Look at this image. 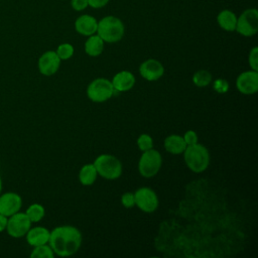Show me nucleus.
<instances>
[{"mask_svg": "<svg viewBox=\"0 0 258 258\" xmlns=\"http://www.w3.org/2000/svg\"><path fill=\"white\" fill-rule=\"evenodd\" d=\"M48 245L57 256H71L80 249L82 234L76 227L59 226L50 232Z\"/></svg>", "mask_w": 258, "mask_h": 258, "instance_id": "nucleus-1", "label": "nucleus"}, {"mask_svg": "<svg viewBox=\"0 0 258 258\" xmlns=\"http://www.w3.org/2000/svg\"><path fill=\"white\" fill-rule=\"evenodd\" d=\"M96 33L104 40V42L114 43L123 38L125 27L121 19L116 16L108 15L98 21Z\"/></svg>", "mask_w": 258, "mask_h": 258, "instance_id": "nucleus-2", "label": "nucleus"}, {"mask_svg": "<svg viewBox=\"0 0 258 258\" xmlns=\"http://www.w3.org/2000/svg\"><path fill=\"white\" fill-rule=\"evenodd\" d=\"M183 153V158L187 167L194 172L205 171L210 163V153L207 147L196 143L186 145Z\"/></svg>", "mask_w": 258, "mask_h": 258, "instance_id": "nucleus-3", "label": "nucleus"}, {"mask_svg": "<svg viewBox=\"0 0 258 258\" xmlns=\"http://www.w3.org/2000/svg\"><path fill=\"white\" fill-rule=\"evenodd\" d=\"M93 164L98 174L106 179H117L122 174L121 161L113 155L101 154Z\"/></svg>", "mask_w": 258, "mask_h": 258, "instance_id": "nucleus-4", "label": "nucleus"}, {"mask_svg": "<svg viewBox=\"0 0 258 258\" xmlns=\"http://www.w3.org/2000/svg\"><path fill=\"white\" fill-rule=\"evenodd\" d=\"M162 164L161 154L151 148L143 151L138 162V170L143 177H153L160 169Z\"/></svg>", "mask_w": 258, "mask_h": 258, "instance_id": "nucleus-5", "label": "nucleus"}, {"mask_svg": "<svg viewBox=\"0 0 258 258\" xmlns=\"http://www.w3.org/2000/svg\"><path fill=\"white\" fill-rule=\"evenodd\" d=\"M115 90L111 81L105 78H98L92 81L87 88L88 98L96 103H102L109 100Z\"/></svg>", "mask_w": 258, "mask_h": 258, "instance_id": "nucleus-6", "label": "nucleus"}, {"mask_svg": "<svg viewBox=\"0 0 258 258\" xmlns=\"http://www.w3.org/2000/svg\"><path fill=\"white\" fill-rule=\"evenodd\" d=\"M239 34L250 37L258 31V11L256 8H249L237 17L236 29Z\"/></svg>", "mask_w": 258, "mask_h": 258, "instance_id": "nucleus-7", "label": "nucleus"}, {"mask_svg": "<svg viewBox=\"0 0 258 258\" xmlns=\"http://www.w3.org/2000/svg\"><path fill=\"white\" fill-rule=\"evenodd\" d=\"M31 228V221L25 213L17 212L8 217L6 231L13 238H21Z\"/></svg>", "mask_w": 258, "mask_h": 258, "instance_id": "nucleus-8", "label": "nucleus"}, {"mask_svg": "<svg viewBox=\"0 0 258 258\" xmlns=\"http://www.w3.org/2000/svg\"><path fill=\"white\" fill-rule=\"evenodd\" d=\"M135 205L145 213H152L158 207V198L149 187H140L134 192Z\"/></svg>", "mask_w": 258, "mask_h": 258, "instance_id": "nucleus-9", "label": "nucleus"}, {"mask_svg": "<svg viewBox=\"0 0 258 258\" xmlns=\"http://www.w3.org/2000/svg\"><path fill=\"white\" fill-rule=\"evenodd\" d=\"M236 86L242 94H255L258 91V72L250 70L240 74L236 80Z\"/></svg>", "mask_w": 258, "mask_h": 258, "instance_id": "nucleus-10", "label": "nucleus"}, {"mask_svg": "<svg viewBox=\"0 0 258 258\" xmlns=\"http://www.w3.org/2000/svg\"><path fill=\"white\" fill-rule=\"evenodd\" d=\"M22 207L21 197L13 191L0 194V214L10 217L20 211Z\"/></svg>", "mask_w": 258, "mask_h": 258, "instance_id": "nucleus-11", "label": "nucleus"}, {"mask_svg": "<svg viewBox=\"0 0 258 258\" xmlns=\"http://www.w3.org/2000/svg\"><path fill=\"white\" fill-rule=\"evenodd\" d=\"M38 70L43 76H52L54 75L60 66V58L53 50L45 51L38 58Z\"/></svg>", "mask_w": 258, "mask_h": 258, "instance_id": "nucleus-12", "label": "nucleus"}, {"mask_svg": "<svg viewBox=\"0 0 258 258\" xmlns=\"http://www.w3.org/2000/svg\"><path fill=\"white\" fill-rule=\"evenodd\" d=\"M139 73L141 77L147 81H156L162 77L164 68L157 59L149 58L140 64Z\"/></svg>", "mask_w": 258, "mask_h": 258, "instance_id": "nucleus-13", "label": "nucleus"}, {"mask_svg": "<svg viewBox=\"0 0 258 258\" xmlns=\"http://www.w3.org/2000/svg\"><path fill=\"white\" fill-rule=\"evenodd\" d=\"M97 19L89 14H83L79 16L75 21L76 31L84 36H90L95 34L97 32Z\"/></svg>", "mask_w": 258, "mask_h": 258, "instance_id": "nucleus-14", "label": "nucleus"}, {"mask_svg": "<svg viewBox=\"0 0 258 258\" xmlns=\"http://www.w3.org/2000/svg\"><path fill=\"white\" fill-rule=\"evenodd\" d=\"M111 83L115 91L127 92L133 88L135 84V77L129 71H121L113 77Z\"/></svg>", "mask_w": 258, "mask_h": 258, "instance_id": "nucleus-15", "label": "nucleus"}, {"mask_svg": "<svg viewBox=\"0 0 258 258\" xmlns=\"http://www.w3.org/2000/svg\"><path fill=\"white\" fill-rule=\"evenodd\" d=\"M49 235L50 231H48V229L37 226L34 228H30L25 236L27 243L32 247H36L39 245L47 244L49 240Z\"/></svg>", "mask_w": 258, "mask_h": 258, "instance_id": "nucleus-16", "label": "nucleus"}, {"mask_svg": "<svg viewBox=\"0 0 258 258\" xmlns=\"http://www.w3.org/2000/svg\"><path fill=\"white\" fill-rule=\"evenodd\" d=\"M186 147V143L184 139L180 135L172 134L165 138L164 140V148L167 152L171 154H180L184 151Z\"/></svg>", "mask_w": 258, "mask_h": 258, "instance_id": "nucleus-17", "label": "nucleus"}, {"mask_svg": "<svg viewBox=\"0 0 258 258\" xmlns=\"http://www.w3.org/2000/svg\"><path fill=\"white\" fill-rule=\"evenodd\" d=\"M217 22L222 29L226 31H234L236 29L237 16L233 11L224 9L218 14Z\"/></svg>", "mask_w": 258, "mask_h": 258, "instance_id": "nucleus-18", "label": "nucleus"}, {"mask_svg": "<svg viewBox=\"0 0 258 258\" xmlns=\"http://www.w3.org/2000/svg\"><path fill=\"white\" fill-rule=\"evenodd\" d=\"M104 43V40L98 34L90 35L85 42V51L90 56H98L103 52Z\"/></svg>", "mask_w": 258, "mask_h": 258, "instance_id": "nucleus-19", "label": "nucleus"}, {"mask_svg": "<svg viewBox=\"0 0 258 258\" xmlns=\"http://www.w3.org/2000/svg\"><path fill=\"white\" fill-rule=\"evenodd\" d=\"M98 172L94 164H85L79 172V180L84 185H91L95 182Z\"/></svg>", "mask_w": 258, "mask_h": 258, "instance_id": "nucleus-20", "label": "nucleus"}, {"mask_svg": "<svg viewBox=\"0 0 258 258\" xmlns=\"http://www.w3.org/2000/svg\"><path fill=\"white\" fill-rule=\"evenodd\" d=\"M25 214L27 215V217L29 218L31 223H37L44 217L45 210H44L43 206H41L40 204L35 203V204L30 205L27 208Z\"/></svg>", "mask_w": 258, "mask_h": 258, "instance_id": "nucleus-21", "label": "nucleus"}, {"mask_svg": "<svg viewBox=\"0 0 258 258\" xmlns=\"http://www.w3.org/2000/svg\"><path fill=\"white\" fill-rule=\"evenodd\" d=\"M192 82L197 87H206L212 82V75L206 70H200L192 76Z\"/></svg>", "mask_w": 258, "mask_h": 258, "instance_id": "nucleus-22", "label": "nucleus"}, {"mask_svg": "<svg viewBox=\"0 0 258 258\" xmlns=\"http://www.w3.org/2000/svg\"><path fill=\"white\" fill-rule=\"evenodd\" d=\"M53 256H54V253L50 248V246L47 244L34 247V249L30 254L31 258H53Z\"/></svg>", "mask_w": 258, "mask_h": 258, "instance_id": "nucleus-23", "label": "nucleus"}, {"mask_svg": "<svg viewBox=\"0 0 258 258\" xmlns=\"http://www.w3.org/2000/svg\"><path fill=\"white\" fill-rule=\"evenodd\" d=\"M56 54L60 60H67L74 54V46L71 43H61L56 48Z\"/></svg>", "mask_w": 258, "mask_h": 258, "instance_id": "nucleus-24", "label": "nucleus"}, {"mask_svg": "<svg viewBox=\"0 0 258 258\" xmlns=\"http://www.w3.org/2000/svg\"><path fill=\"white\" fill-rule=\"evenodd\" d=\"M137 145L141 151H146L152 148L153 140L148 134H141L137 139Z\"/></svg>", "mask_w": 258, "mask_h": 258, "instance_id": "nucleus-25", "label": "nucleus"}, {"mask_svg": "<svg viewBox=\"0 0 258 258\" xmlns=\"http://www.w3.org/2000/svg\"><path fill=\"white\" fill-rule=\"evenodd\" d=\"M213 88L216 92L220 94H224V93H227L229 90V83L224 79H217L213 83Z\"/></svg>", "mask_w": 258, "mask_h": 258, "instance_id": "nucleus-26", "label": "nucleus"}, {"mask_svg": "<svg viewBox=\"0 0 258 258\" xmlns=\"http://www.w3.org/2000/svg\"><path fill=\"white\" fill-rule=\"evenodd\" d=\"M248 61H249V64L252 70H254V71L258 70V47L257 46H254L250 50Z\"/></svg>", "mask_w": 258, "mask_h": 258, "instance_id": "nucleus-27", "label": "nucleus"}, {"mask_svg": "<svg viewBox=\"0 0 258 258\" xmlns=\"http://www.w3.org/2000/svg\"><path fill=\"white\" fill-rule=\"evenodd\" d=\"M121 203L122 205L127 208V209H130L132 207L135 206V199H134V194L133 192H130V191H127V192H124L121 197Z\"/></svg>", "mask_w": 258, "mask_h": 258, "instance_id": "nucleus-28", "label": "nucleus"}, {"mask_svg": "<svg viewBox=\"0 0 258 258\" xmlns=\"http://www.w3.org/2000/svg\"><path fill=\"white\" fill-rule=\"evenodd\" d=\"M182 137H183L184 142L186 143V145H192V144L198 143V135L192 130L186 131Z\"/></svg>", "mask_w": 258, "mask_h": 258, "instance_id": "nucleus-29", "label": "nucleus"}, {"mask_svg": "<svg viewBox=\"0 0 258 258\" xmlns=\"http://www.w3.org/2000/svg\"><path fill=\"white\" fill-rule=\"evenodd\" d=\"M71 6L76 11H83L89 6V4L88 0H71Z\"/></svg>", "mask_w": 258, "mask_h": 258, "instance_id": "nucleus-30", "label": "nucleus"}, {"mask_svg": "<svg viewBox=\"0 0 258 258\" xmlns=\"http://www.w3.org/2000/svg\"><path fill=\"white\" fill-rule=\"evenodd\" d=\"M109 1L110 0H88V4L92 8L99 9L106 6L109 3Z\"/></svg>", "mask_w": 258, "mask_h": 258, "instance_id": "nucleus-31", "label": "nucleus"}, {"mask_svg": "<svg viewBox=\"0 0 258 258\" xmlns=\"http://www.w3.org/2000/svg\"><path fill=\"white\" fill-rule=\"evenodd\" d=\"M7 221H8V217L0 214V232H3L4 230H6Z\"/></svg>", "mask_w": 258, "mask_h": 258, "instance_id": "nucleus-32", "label": "nucleus"}, {"mask_svg": "<svg viewBox=\"0 0 258 258\" xmlns=\"http://www.w3.org/2000/svg\"><path fill=\"white\" fill-rule=\"evenodd\" d=\"M2 191V179H1V176H0V194Z\"/></svg>", "mask_w": 258, "mask_h": 258, "instance_id": "nucleus-33", "label": "nucleus"}]
</instances>
